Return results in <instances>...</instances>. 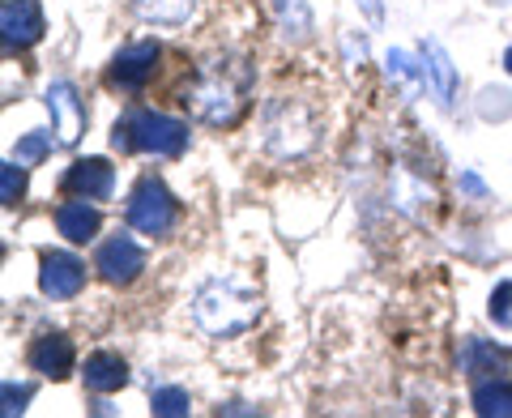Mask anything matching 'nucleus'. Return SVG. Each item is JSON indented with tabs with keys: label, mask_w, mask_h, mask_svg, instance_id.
Instances as JSON below:
<instances>
[{
	"label": "nucleus",
	"mask_w": 512,
	"mask_h": 418,
	"mask_svg": "<svg viewBox=\"0 0 512 418\" xmlns=\"http://www.w3.org/2000/svg\"><path fill=\"white\" fill-rule=\"evenodd\" d=\"M158 56H163V47H158L154 39H137V43L120 47L116 60H111V69H107V82L116 90H124V94L146 90V82L158 69Z\"/></svg>",
	"instance_id": "423d86ee"
},
{
	"label": "nucleus",
	"mask_w": 512,
	"mask_h": 418,
	"mask_svg": "<svg viewBox=\"0 0 512 418\" xmlns=\"http://www.w3.org/2000/svg\"><path fill=\"white\" fill-rule=\"evenodd\" d=\"M423 64H427V77L436 82L440 103H453V94H457V69H453V60H448V52H444L436 39L423 43Z\"/></svg>",
	"instance_id": "f3484780"
},
{
	"label": "nucleus",
	"mask_w": 512,
	"mask_h": 418,
	"mask_svg": "<svg viewBox=\"0 0 512 418\" xmlns=\"http://www.w3.org/2000/svg\"><path fill=\"white\" fill-rule=\"evenodd\" d=\"M26 363L35 367V372H43V376H52V380H60V376H69L73 372V342L64 333H39L35 342H30V350H26Z\"/></svg>",
	"instance_id": "f8f14e48"
},
{
	"label": "nucleus",
	"mask_w": 512,
	"mask_h": 418,
	"mask_svg": "<svg viewBox=\"0 0 512 418\" xmlns=\"http://www.w3.org/2000/svg\"><path fill=\"white\" fill-rule=\"evenodd\" d=\"M30 393H35V389H30V384L5 380V389H0V401H5V406H0V410H5L9 418H13V414H22V410H26V401H30Z\"/></svg>",
	"instance_id": "b1692460"
},
{
	"label": "nucleus",
	"mask_w": 512,
	"mask_h": 418,
	"mask_svg": "<svg viewBox=\"0 0 512 418\" xmlns=\"http://www.w3.org/2000/svg\"><path fill=\"white\" fill-rule=\"evenodd\" d=\"M491 320H495V325H500V329H512V282H500V286H495V291H491Z\"/></svg>",
	"instance_id": "5701e85b"
},
{
	"label": "nucleus",
	"mask_w": 512,
	"mask_h": 418,
	"mask_svg": "<svg viewBox=\"0 0 512 418\" xmlns=\"http://www.w3.org/2000/svg\"><path fill=\"white\" fill-rule=\"evenodd\" d=\"M504 69L512 73V47H508V52H504Z\"/></svg>",
	"instance_id": "bb28decb"
},
{
	"label": "nucleus",
	"mask_w": 512,
	"mask_h": 418,
	"mask_svg": "<svg viewBox=\"0 0 512 418\" xmlns=\"http://www.w3.org/2000/svg\"><path fill=\"white\" fill-rule=\"evenodd\" d=\"M82 380L90 393H120L128 384V363L120 355H111V350H94L82 367Z\"/></svg>",
	"instance_id": "4468645a"
},
{
	"label": "nucleus",
	"mask_w": 512,
	"mask_h": 418,
	"mask_svg": "<svg viewBox=\"0 0 512 418\" xmlns=\"http://www.w3.org/2000/svg\"><path fill=\"white\" fill-rule=\"evenodd\" d=\"M47 111H52V133L56 146H73L86 133V103L73 82H52L47 86Z\"/></svg>",
	"instance_id": "1a4fd4ad"
},
{
	"label": "nucleus",
	"mask_w": 512,
	"mask_h": 418,
	"mask_svg": "<svg viewBox=\"0 0 512 418\" xmlns=\"http://www.w3.org/2000/svg\"><path fill=\"white\" fill-rule=\"evenodd\" d=\"M508 350H495V346H487L483 337H470L466 342V350H461V363H466V372L470 376H483V372H495V376H504L508 372Z\"/></svg>",
	"instance_id": "a211bd4d"
},
{
	"label": "nucleus",
	"mask_w": 512,
	"mask_h": 418,
	"mask_svg": "<svg viewBox=\"0 0 512 418\" xmlns=\"http://www.w3.org/2000/svg\"><path fill=\"white\" fill-rule=\"evenodd\" d=\"M82 286H86V261H77L73 252H43L39 256V291L47 299H73V295H82Z\"/></svg>",
	"instance_id": "6e6552de"
},
{
	"label": "nucleus",
	"mask_w": 512,
	"mask_h": 418,
	"mask_svg": "<svg viewBox=\"0 0 512 418\" xmlns=\"http://www.w3.org/2000/svg\"><path fill=\"white\" fill-rule=\"evenodd\" d=\"M111 188H116V167H111L107 158H77V163L64 171V192H73V197L107 201Z\"/></svg>",
	"instance_id": "9b49d317"
},
{
	"label": "nucleus",
	"mask_w": 512,
	"mask_h": 418,
	"mask_svg": "<svg viewBox=\"0 0 512 418\" xmlns=\"http://www.w3.org/2000/svg\"><path fill=\"white\" fill-rule=\"evenodd\" d=\"M384 69H389V82H393L397 90H402L406 99H414V94H419V90L427 86V64H419L410 52H402V47H397V52H389V60H384Z\"/></svg>",
	"instance_id": "dca6fc26"
},
{
	"label": "nucleus",
	"mask_w": 512,
	"mask_h": 418,
	"mask_svg": "<svg viewBox=\"0 0 512 418\" xmlns=\"http://www.w3.org/2000/svg\"><path fill=\"white\" fill-rule=\"evenodd\" d=\"M256 312H261V303H256L252 291H239L235 282H205L197 291V303H192V316H197V325L214 337H231V333H244Z\"/></svg>",
	"instance_id": "7ed1b4c3"
},
{
	"label": "nucleus",
	"mask_w": 512,
	"mask_h": 418,
	"mask_svg": "<svg viewBox=\"0 0 512 418\" xmlns=\"http://www.w3.org/2000/svg\"><path fill=\"white\" fill-rule=\"evenodd\" d=\"M47 154H52V133H26L18 146H13V158H18V163H26V167L43 163Z\"/></svg>",
	"instance_id": "412c9836"
},
{
	"label": "nucleus",
	"mask_w": 512,
	"mask_h": 418,
	"mask_svg": "<svg viewBox=\"0 0 512 418\" xmlns=\"http://www.w3.org/2000/svg\"><path fill=\"white\" fill-rule=\"evenodd\" d=\"M461 188H466V192H474V197H487V184L478 180V175H461Z\"/></svg>",
	"instance_id": "a878e982"
},
{
	"label": "nucleus",
	"mask_w": 512,
	"mask_h": 418,
	"mask_svg": "<svg viewBox=\"0 0 512 418\" xmlns=\"http://www.w3.org/2000/svg\"><path fill=\"white\" fill-rule=\"evenodd\" d=\"M474 410L483 418H512V380L500 376V380H478L474 384Z\"/></svg>",
	"instance_id": "2eb2a0df"
},
{
	"label": "nucleus",
	"mask_w": 512,
	"mask_h": 418,
	"mask_svg": "<svg viewBox=\"0 0 512 418\" xmlns=\"http://www.w3.org/2000/svg\"><path fill=\"white\" fill-rule=\"evenodd\" d=\"M137 9L150 22H184L192 13V0H137Z\"/></svg>",
	"instance_id": "6ab92c4d"
},
{
	"label": "nucleus",
	"mask_w": 512,
	"mask_h": 418,
	"mask_svg": "<svg viewBox=\"0 0 512 418\" xmlns=\"http://www.w3.org/2000/svg\"><path fill=\"white\" fill-rule=\"evenodd\" d=\"M103 227V214L90 205V197H73L56 209V231L69 239V244H90Z\"/></svg>",
	"instance_id": "ddd939ff"
},
{
	"label": "nucleus",
	"mask_w": 512,
	"mask_h": 418,
	"mask_svg": "<svg viewBox=\"0 0 512 418\" xmlns=\"http://www.w3.org/2000/svg\"><path fill=\"white\" fill-rule=\"evenodd\" d=\"M22 197H26V163H18V158H13V163L0 167V201H5V205H18Z\"/></svg>",
	"instance_id": "aec40b11"
},
{
	"label": "nucleus",
	"mask_w": 512,
	"mask_h": 418,
	"mask_svg": "<svg viewBox=\"0 0 512 418\" xmlns=\"http://www.w3.org/2000/svg\"><path fill=\"white\" fill-rule=\"evenodd\" d=\"M0 30H5V47H35L43 39V5L39 0H5V9H0Z\"/></svg>",
	"instance_id": "9d476101"
},
{
	"label": "nucleus",
	"mask_w": 512,
	"mask_h": 418,
	"mask_svg": "<svg viewBox=\"0 0 512 418\" xmlns=\"http://www.w3.org/2000/svg\"><path fill=\"white\" fill-rule=\"evenodd\" d=\"M111 146L120 154H154V158H180L188 150V124L167 116V111L133 107L111 128Z\"/></svg>",
	"instance_id": "f03ea898"
},
{
	"label": "nucleus",
	"mask_w": 512,
	"mask_h": 418,
	"mask_svg": "<svg viewBox=\"0 0 512 418\" xmlns=\"http://www.w3.org/2000/svg\"><path fill=\"white\" fill-rule=\"evenodd\" d=\"M94 269H99L103 282L128 286L146 269V248H141L133 235H111L107 244H99V252H94Z\"/></svg>",
	"instance_id": "0eeeda50"
},
{
	"label": "nucleus",
	"mask_w": 512,
	"mask_h": 418,
	"mask_svg": "<svg viewBox=\"0 0 512 418\" xmlns=\"http://www.w3.org/2000/svg\"><path fill=\"white\" fill-rule=\"evenodd\" d=\"M188 406L192 401L184 389H154V397H150V410L163 418H180V414H188Z\"/></svg>",
	"instance_id": "4be33fe9"
},
{
	"label": "nucleus",
	"mask_w": 512,
	"mask_h": 418,
	"mask_svg": "<svg viewBox=\"0 0 512 418\" xmlns=\"http://www.w3.org/2000/svg\"><path fill=\"white\" fill-rule=\"evenodd\" d=\"M124 218H128V227L141 235H167L175 227V218H180V205H175L171 188L158 180V175H141L137 188L128 192Z\"/></svg>",
	"instance_id": "39448f33"
},
{
	"label": "nucleus",
	"mask_w": 512,
	"mask_h": 418,
	"mask_svg": "<svg viewBox=\"0 0 512 418\" xmlns=\"http://www.w3.org/2000/svg\"><path fill=\"white\" fill-rule=\"evenodd\" d=\"M478 111H483L487 120H504V116H512V94L508 90H483V103H478Z\"/></svg>",
	"instance_id": "393cba45"
},
{
	"label": "nucleus",
	"mask_w": 512,
	"mask_h": 418,
	"mask_svg": "<svg viewBox=\"0 0 512 418\" xmlns=\"http://www.w3.org/2000/svg\"><path fill=\"white\" fill-rule=\"evenodd\" d=\"M316 133H320V124H316V116L299 99H286V94H282L278 103H269V111H265V141H269V150H274V154H303V150H312Z\"/></svg>",
	"instance_id": "20e7f679"
},
{
	"label": "nucleus",
	"mask_w": 512,
	"mask_h": 418,
	"mask_svg": "<svg viewBox=\"0 0 512 418\" xmlns=\"http://www.w3.org/2000/svg\"><path fill=\"white\" fill-rule=\"evenodd\" d=\"M252 69L239 56H222L214 64H201L197 82L184 94V103L197 111L205 124H235L239 111L248 103Z\"/></svg>",
	"instance_id": "f257e3e1"
}]
</instances>
